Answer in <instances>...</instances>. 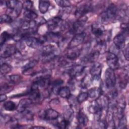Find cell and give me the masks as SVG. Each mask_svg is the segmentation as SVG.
Masks as SVG:
<instances>
[{
    "instance_id": "6da1fadb",
    "label": "cell",
    "mask_w": 129,
    "mask_h": 129,
    "mask_svg": "<svg viewBox=\"0 0 129 129\" xmlns=\"http://www.w3.org/2000/svg\"><path fill=\"white\" fill-rule=\"evenodd\" d=\"M48 29L49 32L61 33L67 28V24L59 16L50 18L46 22Z\"/></svg>"
},
{
    "instance_id": "7a4b0ae2",
    "label": "cell",
    "mask_w": 129,
    "mask_h": 129,
    "mask_svg": "<svg viewBox=\"0 0 129 129\" xmlns=\"http://www.w3.org/2000/svg\"><path fill=\"white\" fill-rule=\"evenodd\" d=\"M117 9L115 5L111 4L101 14L100 18L102 23L108 24L117 19Z\"/></svg>"
},
{
    "instance_id": "3957f363",
    "label": "cell",
    "mask_w": 129,
    "mask_h": 129,
    "mask_svg": "<svg viewBox=\"0 0 129 129\" xmlns=\"http://www.w3.org/2000/svg\"><path fill=\"white\" fill-rule=\"evenodd\" d=\"M41 49V57L44 62H48L54 60L56 57L57 50L54 46L49 44L43 46Z\"/></svg>"
},
{
    "instance_id": "277c9868",
    "label": "cell",
    "mask_w": 129,
    "mask_h": 129,
    "mask_svg": "<svg viewBox=\"0 0 129 129\" xmlns=\"http://www.w3.org/2000/svg\"><path fill=\"white\" fill-rule=\"evenodd\" d=\"M24 39L27 45L33 49H41L43 44L46 41L45 35L40 37L29 36L25 37Z\"/></svg>"
},
{
    "instance_id": "5b68a950",
    "label": "cell",
    "mask_w": 129,
    "mask_h": 129,
    "mask_svg": "<svg viewBox=\"0 0 129 129\" xmlns=\"http://www.w3.org/2000/svg\"><path fill=\"white\" fill-rule=\"evenodd\" d=\"M1 57L7 58L16 54L19 51L16 45L14 44H4L1 46Z\"/></svg>"
},
{
    "instance_id": "8992f818",
    "label": "cell",
    "mask_w": 129,
    "mask_h": 129,
    "mask_svg": "<svg viewBox=\"0 0 129 129\" xmlns=\"http://www.w3.org/2000/svg\"><path fill=\"white\" fill-rule=\"evenodd\" d=\"M87 19L88 18L86 16L79 18L73 23L71 28L70 29L69 33L72 35H75L82 32V30L83 29Z\"/></svg>"
},
{
    "instance_id": "52a82bcc",
    "label": "cell",
    "mask_w": 129,
    "mask_h": 129,
    "mask_svg": "<svg viewBox=\"0 0 129 129\" xmlns=\"http://www.w3.org/2000/svg\"><path fill=\"white\" fill-rule=\"evenodd\" d=\"M105 85L106 87L108 89L114 88L116 84V78L114 70L107 68L105 73Z\"/></svg>"
},
{
    "instance_id": "ba28073f",
    "label": "cell",
    "mask_w": 129,
    "mask_h": 129,
    "mask_svg": "<svg viewBox=\"0 0 129 129\" xmlns=\"http://www.w3.org/2000/svg\"><path fill=\"white\" fill-rule=\"evenodd\" d=\"M93 7L90 2H87L80 5L75 12L76 17L79 18L85 16L87 13L93 10Z\"/></svg>"
},
{
    "instance_id": "9c48e42d",
    "label": "cell",
    "mask_w": 129,
    "mask_h": 129,
    "mask_svg": "<svg viewBox=\"0 0 129 129\" xmlns=\"http://www.w3.org/2000/svg\"><path fill=\"white\" fill-rule=\"evenodd\" d=\"M91 32L97 38V40H106L103 38L105 33L104 26L99 23H94L91 26Z\"/></svg>"
},
{
    "instance_id": "30bf717a",
    "label": "cell",
    "mask_w": 129,
    "mask_h": 129,
    "mask_svg": "<svg viewBox=\"0 0 129 129\" xmlns=\"http://www.w3.org/2000/svg\"><path fill=\"white\" fill-rule=\"evenodd\" d=\"M86 35V33L84 32L74 35L68 45V49L76 48L81 44L84 42Z\"/></svg>"
},
{
    "instance_id": "8fae6325",
    "label": "cell",
    "mask_w": 129,
    "mask_h": 129,
    "mask_svg": "<svg viewBox=\"0 0 129 129\" xmlns=\"http://www.w3.org/2000/svg\"><path fill=\"white\" fill-rule=\"evenodd\" d=\"M106 63L109 68L114 71L119 68L118 58L117 56L113 52L109 51L107 53Z\"/></svg>"
},
{
    "instance_id": "7c38bea8",
    "label": "cell",
    "mask_w": 129,
    "mask_h": 129,
    "mask_svg": "<svg viewBox=\"0 0 129 129\" xmlns=\"http://www.w3.org/2000/svg\"><path fill=\"white\" fill-rule=\"evenodd\" d=\"M102 69V65L101 63L96 61L93 63L90 70V73L92 78V81L94 80H99L101 74Z\"/></svg>"
},
{
    "instance_id": "4fadbf2b",
    "label": "cell",
    "mask_w": 129,
    "mask_h": 129,
    "mask_svg": "<svg viewBox=\"0 0 129 129\" xmlns=\"http://www.w3.org/2000/svg\"><path fill=\"white\" fill-rule=\"evenodd\" d=\"M85 69V67L83 65L77 64H73L70 68H69L68 70V74L71 78H76L84 72Z\"/></svg>"
},
{
    "instance_id": "5bb4252c",
    "label": "cell",
    "mask_w": 129,
    "mask_h": 129,
    "mask_svg": "<svg viewBox=\"0 0 129 129\" xmlns=\"http://www.w3.org/2000/svg\"><path fill=\"white\" fill-rule=\"evenodd\" d=\"M123 33L116 35L113 38V43L117 49H122L125 45L126 37H127Z\"/></svg>"
},
{
    "instance_id": "9a60e30c",
    "label": "cell",
    "mask_w": 129,
    "mask_h": 129,
    "mask_svg": "<svg viewBox=\"0 0 129 129\" xmlns=\"http://www.w3.org/2000/svg\"><path fill=\"white\" fill-rule=\"evenodd\" d=\"M43 118L48 121L57 120L59 117V113L56 110L49 108L45 110L43 114Z\"/></svg>"
},
{
    "instance_id": "2e32d148",
    "label": "cell",
    "mask_w": 129,
    "mask_h": 129,
    "mask_svg": "<svg viewBox=\"0 0 129 129\" xmlns=\"http://www.w3.org/2000/svg\"><path fill=\"white\" fill-rule=\"evenodd\" d=\"M100 53L99 52L95 49L91 51L90 53L86 55L83 58L82 61L84 62H89V63H94L97 61L99 58Z\"/></svg>"
},
{
    "instance_id": "e0dca14e",
    "label": "cell",
    "mask_w": 129,
    "mask_h": 129,
    "mask_svg": "<svg viewBox=\"0 0 129 129\" xmlns=\"http://www.w3.org/2000/svg\"><path fill=\"white\" fill-rule=\"evenodd\" d=\"M29 95V98L31 99L33 103H38L42 98V94L39 88H31Z\"/></svg>"
},
{
    "instance_id": "ac0fdd59",
    "label": "cell",
    "mask_w": 129,
    "mask_h": 129,
    "mask_svg": "<svg viewBox=\"0 0 129 129\" xmlns=\"http://www.w3.org/2000/svg\"><path fill=\"white\" fill-rule=\"evenodd\" d=\"M33 103L31 99L24 98L20 101L17 106V110L19 112L22 113L25 111L26 109L29 107Z\"/></svg>"
},
{
    "instance_id": "d6986e66",
    "label": "cell",
    "mask_w": 129,
    "mask_h": 129,
    "mask_svg": "<svg viewBox=\"0 0 129 129\" xmlns=\"http://www.w3.org/2000/svg\"><path fill=\"white\" fill-rule=\"evenodd\" d=\"M81 50L76 48L68 49L65 56L72 61L76 60L80 55Z\"/></svg>"
},
{
    "instance_id": "ffe728a7",
    "label": "cell",
    "mask_w": 129,
    "mask_h": 129,
    "mask_svg": "<svg viewBox=\"0 0 129 129\" xmlns=\"http://www.w3.org/2000/svg\"><path fill=\"white\" fill-rule=\"evenodd\" d=\"M37 63H38V60L36 59L30 60L28 62H27L25 65H24L22 68V73L24 75H26L27 72L28 73L31 72L32 74V75H33V73L32 72V69L37 64Z\"/></svg>"
},
{
    "instance_id": "44dd1931",
    "label": "cell",
    "mask_w": 129,
    "mask_h": 129,
    "mask_svg": "<svg viewBox=\"0 0 129 129\" xmlns=\"http://www.w3.org/2000/svg\"><path fill=\"white\" fill-rule=\"evenodd\" d=\"M77 118L78 124L82 127L86 126L89 121V119L87 116L86 115V114L83 112L82 110H80L78 112Z\"/></svg>"
},
{
    "instance_id": "7402d4cb",
    "label": "cell",
    "mask_w": 129,
    "mask_h": 129,
    "mask_svg": "<svg viewBox=\"0 0 129 129\" xmlns=\"http://www.w3.org/2000/svg\"><path fill=\"white\" fill-rule=\"evenodd\" d=\"M89 97L97 99L102 95V89L101 87H94L88 90L87 92Z\"/></svg>"
},
{
    "instance_id": "603a6c76",
    "label": "cell",
    "mask_w": 129,
    "mask_h": 129,
    "mask_svg": "<svg viewBox=\"0 0 129 129\" xmlns=\"http://www.w3.org/2000/svg\"><path fill=\"white\" fill-rule=\"evenodd\" d=\"M57 93L62 98L68 99L71 95V90L69 87L67 86H63L60 87Z\"/></svg>"
},
{
    "instance_id": "cb8c5ba5",
    "label": "cell",
    "mask_w": 129,
    "mask_h": 129,
    "mask_svg": "<svg viewBox=\"0 0 129 129\" xmlns=\"http://www.w3.org/2000/svg\"><path fill=\"white\" fill-rule=\"evenodd\" d=\"M50 6V3L47 1H39L38 8L40 12L42 14L46 13L48 10Z\"/></svg>"
},
{
    "instance_id": "d4e9b609",
    "label": "cell",
    "mask_w": 129,
    "mask_h": 129,
    "mask_svg": "<svg viewBox=\"0 0 129 129\" xmlns=\"http://www.w3.org/2000/svg\"><path fill=\"white\" fill-rule=\"evenodd\" d=\"M92 82V80L91 77H90L88 75H86L81 80L80 86L82 88L86 89L90 86Z\"/></svg>"
},
{
    "instance_id": "484cf974",
    "label": "cell",
    "mask_w": 129,
    "mask_h": 129,
    "mask_svg": "<svg viewBox=\"0 0 129 129\" xmlns=\"http://www.w3.org/2000/svg\"><path fill=\"white\" fill-rule=\"evenodd\" d=\"M17 106L16 104L12 101H5L3 104V107L4 109L9 111H13L17 109Z\"/></svg>"
},
{
    "instance_id": "4316f807",
    "label": "cell",
    "mask_w": 129,
    "mask_h": 129,
    "mask_svg": "<svg viewBox=\"0 0 129 129\" xmlns=\"http://www.w3.org/2000/svg\"><path fill=\"white\" fill-rule=\"evenodd\" d=\"M24 16L29 20H35L38 17V15L33 10H24Z\"/></svg>"
},
{
    "instance_id": "83f0119b",
    "label": "cell",
    "mask_w": 129,
    "mask_h": 129,
    "mask_svg": "<svg viewBox=\"0 0 129 129\" xmlns=\"http://www.w3.org/2000/svg\"><path fill=\"white\" fill-rule=\"evenodd\" d=\"M13 38V35L7 31H4L1 35L0 45L1 46L5 44V42L11 38Z\"/></svg>"
},
{
    "instance_id": "f1b7e54d",
    "label": "cell",
    "mask_w": 129,
    "mask_h": 129,
    "mask_svg": "<svg viewBox=\"0 0 129 129\" xmlns=\"http://www.w3.org/2000/svg\"><path fill=\"white\" fill-rule=\"evenodd\" d=\"M12 84L4 83L1 85V94H6L11 91L13 89Z\"/></svg>"
},
{
    "instance_id": "f546056e",
    "label": "cell",
    "mask_w": 129,
    "mask_h": 129,
    "mask_svg": "<svg viewBox=\"0 0 129 129\" xmlns=\"http://www.w3.org/2000/svg\"><path fill=\"white\" fill-rule=\"evenodd\" d=\"M12 70V67L7 63H3L1 66V73L2 75H5L9 74Z\"/></svg>"
},
{
    "instance_id": "4dcf8cb0",
    "label": "cell",
    "mask_w": 129,
    "mask_h": 129,
    "mask_svg": "<svg viewBox=\"0 0 129 129\" xmlns=\"http://www.w3.org/2000/svg\"><path fill=\"white\" fill-rule=\"evenodd\" d=\"M70 124V121L65 118L61 119L60 121H58L55 123L56 126L59 128H66Z\"/></svg>"
},
{
    "instance_id": "1f68e13d",
    "label": "cell",
    "mask_w": 129,
    "mask_h": 129,
    "mask_svg": "<svg viewBox=\"0 0 129 129\" xmlns=\"http://www.w3.org/2000/svg\"><path fill=\"white\" fill-rule=\"evenodd\" d=\"M88 97H89V96H88V92H83L79 94V95L77 96L76 98H77L78 103L79 104H81L84 102V101H85L86 100H87Z\"/></svg>"
},
{
    "instance_id": "d6a6232c",
    "label": "cell",
    "mask_w": 129,
    "mask_h": 129,
    "mask_svg": "<svg viewBox=\"0 0 129 129\" xmlns=\"http://www.w3.org/2000/svg\"><path fill=\"white\" fill-rule=\"evenodd\" d=\"M10 82L13 85L18 84L21 81V76L19 75H12L9 77Z\"/></svg>"
},
{
    "instance_id": "836d02e7",
    "label": "cell",
    "mask_w": 129,
    "mask_h": 129,
    "mask_svg": "<svg viewBox=\"0 0 129 129\" xmlns=\"http://www.w3.org/2000/svg\"><path fill=\"white\" fill-rule=\"evenodd\" d=\"M13 21V18L8 14H3L1 16V23L10 24Z\"/></svg>"
},
{
    "instance_id": "e575fe53",
    "label": "cell",
    "mask_w": 129,
    "mask_h": 129,
    "mask_svg": "<svg viewBox=\"0 0 129 129\" xmlns=\"http://www.w3.org/2000/svg\"><path fill=\"white\" fill-rule=\"evenodd\" d=\"M55 2L59 7L62 8H69L71 6V2L67 0H57Z\"/></svg>"
},
{
    "instance_id": "d590c367",
    "label": "cell",
    "mask_w": 129,
    "mask_h": 129,
    "mask_svg": "<svg viewBox=\"0 0 129 129\" xmlns=\"http://www.w3.org/2000/svg\"><path fill=\"white\" fill-rule=\"evenodd\" d=\"M63 81L62 80H61V79H58L54 80L52 82H51L50 86H51L53 90H54L56 88H57L58 89L60 88V87L58 88V87L61 86L63 84Z\"/></svg>"
},
{
    "instance_id": "8d00e7d4",
    "label": "cell",
    "mask_w": 129,
    "mask_h": 129,
    "mask_svg": "<svg viewBox=\"0 0 129 129\" xmlns=\"http://www.w3.org/2000/svg\"><path fill=\"white\" fill-rule=\"evenodd\" d=\"M33 7V2L31 1H25L23 3V9L24 10H31Z\"/></svg>"
},
{
    "instance_id": "74e56055",
    "label": "cell",
    "mask_w": 129,
    "mask_h": 129,
    "mask_svg": "<svg viewBox=\"0 0 129 129\" xmlns=\"http://www.w3.org/2000/svg\"><path fill=\"white\" fill-rule=\"evenodd\" d=\"M118 127L120 128H125V126L126 125V118L125 115H124L120 118L118 119Z\"/></svg>"
},
{
    "instance_id": "f35d334b",
    "label": "cell",
    "mask_w": 129,
    "mask_h": 129,
    "mask_svg": "<svg viewBox=\"0 0 129 129\" xmlns=\"http://www.w3.org/2000/svg\"><path fill=\"white\" fill-rule=\"evenodd\" d=\"M34 21L37 27L38 26H40L41 25L44 24L47 22L46 20L43 17H38Z\"/></svg>"
},
{
    "instance_id": "ab89813d",
    "label": "cell",
    "mask_w": 129,
    "mask_h": 129,
    "mask_svg": "<svg viewBox=\"0 0 129 129\" xmlns=\"http://www.w3.org/2000/svg\"><path fill=\"white\" fill-rule=\"evenodd\" d=\"M122 54L126 60H128V44L122 49Z\"/></svg>"
},
{
    "instance_id": "60d3db41",
    "label": "cell",
    "mask_w": 129,
    "mask_h": 129,
    "mask_svg": "<svg viewBox=\"0 0 129 129\" xmlns=\"http://www.w3.org/2000/svg\"><path fill=\"white\" fill-rule=\"evenodd\" d=\"M7 99V96L6 94H1L0 95V101L2 102H5V101Z\"/></svg>"
},
{
    "instance_id": "b9f144b4",
    "label": "cell",
    "mask_w": 129,
    "mask_h": 129,
    "mask_svg": "<svg viewBox=\"0 0 129 129\" xmlns=\"http://www.w3.org/2000/svg\"><path fill=\"white\" fill-rule=\"evenodd\" d=\"M31 128H44V127L41 126H32Z\"/></svg>"
}]
</instances>
